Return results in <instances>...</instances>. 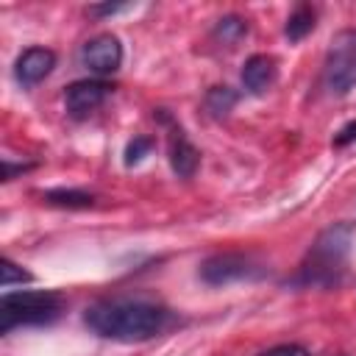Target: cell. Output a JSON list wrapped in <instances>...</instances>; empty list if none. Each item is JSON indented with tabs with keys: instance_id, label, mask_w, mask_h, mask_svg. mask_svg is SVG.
Segmentation results:
<instances>
[{
	"instance_id": "cell-1",
	"label": "cell",
	"mask_w": 356,
	"mask_h": 356,
	"mask_svg": "<svg viewBox=\"0 0 356 356\" xmlns=\"http://www.w3.org/2000/svg\"><path fill=\"white\" fill-rule=\"evenodd\" d=\"M172 314L150 300L139 298H106L83 312V323L92 334L111 342H147L170 325Z\"/></svg>"
},
{
	"instance_id": "cell-2",
	"label": "cell",
	"mask_w": 356,
	"mask_h": 356,
	"mask_svg": "<svg viewBox=\"0 0 356 356\" xmlns=\"http://www.w3.org/2000/svg\"><path fill=\"white\" fill-rule=\"evenodd\" d=\"M348 245H350V225L339 222V225H331L328 231H323L317 236V242L312 245L306 261L300 264V273H298L295 284L337 286L339 278H342V270H345Z\"/></svg>"
},
{
	"instance_id": "cell-3",
	"label": "cell",
	"mask_w": 356,
	"mask_h": 356,
	"mask_svg": "<svg viewBox=\"0 0 356 356\" xmlns=\"http://www.w3.org/2000/svg\"><path fill=\"white\" fill-rule=\"evenodd\" d=\"M64 312V298L53 289L3 292L0 298V331L11 334L22 325H50Z\"/></svg>"
},
{
	"instance_id": "cell-4",
	"label": "cell",
	"mask_w": 356,
	"mask_h": 356,
	"mask_svg": "<svg viewBox=\"0 0 356 356\" xmlns=\"http://www.w3.org/2000/svg\"><path fill=\"white\" fill-rule=\"evenodd\" d=\"M325 86L331 95H348L356 89V28H342L334 33L325 64H323Z\"/></svg>"
},
{
	"instance_id": "cell-5",
	"label": "cell",
	"mask_w": 356,
	"mask_h": 356,
	"mask_svg": "<svg viewBox=\"0 0 356 356\" xmlns=\"http://www.w3.org/2000/svg\"><path fill=\"white\" fill-rule=\"evenodd\" d=\"M264 273V267L248 256V253H214L200 264V278L209 286H225L234 281H245V278H259Z\"/></svg>"
},
{
	"instance_id": "cell-6",
	"label": "cell",
	"mask_w": 356,
	"mask_h": 356,
	"mask_svg": "<svg viewBox=\"0 0 356 356\" xmlns=\"http://www.w3.org/2000/svg\"><path fill=\"white\" fill-rule=\"evenodd\" d=\"M153 117L170 131L167 134V153H170V167L178 178H192L197 164H200V153L197 147L189 142V136L184 134V128L175 122V117L167 108H156Z\"/></svg>"
},
{
	"instance_id": "cell-7",
	"label": "cell",
	"mask_w": 356,
	"mask_h": 356,
	"mask_svg": "<svg viewBox=\"0 0 356 356\" xmlns=\"http://www.w3.org/2000/svg\"><path fill=\"white\" fill-rule=\"evenodd\" d=\"M111 83L100 81V78H86V81H75L67 86L64 92V106L67 114L72 120H86L92 111H97L103 106V100L108 97Z\"/></svg>"
},
{
	"instance_id": "cell-8",
	"label": "cell",
	"mask_w": 356,
	"mask_h": 356,
	"mask_svg": "<svg viewBox=\"0 0 356 356\" xmlns=\"http://www.w3.org/2000/svg\"><path fill=\"white\" fill-rule=\"evenodd\" d=\"M81 64L95 75H111L122 64V44L111 33H100L81 47Z\"/></svg>"
},
{
	"instance_id": "cell-9",
	"label": "cell",
	"mask_w": 356,
	"mask_h": 356,
	"mask_svg": "<svg viewBox=\"0 0 356 356\" xmlns=\"http://www.w3.org/2000/svg\"><path fill=\"white\" fill-rule=\"evenodd\" d=\"M56 67V53L47 47H28L25 53H19L17 64H14V75L22 86H36L39 81H44Z\"/></svg>"
},
{
	"instance_id": "cell-10",
	"label": "cell",
	"mask_w": 356,
	"mask_h": 356,
	"mask_svg": "<svg viewBox=\"0 0 356 356\" xmlns=\"http://www.w3.org/2000/svg\"><path fill=\"white\" fill-rule=\"evenodd\" d=\"M278 81V61L267 53H256L242 67V83L250 95H267Z\"/></svg>"
},
{
	"instance_id": "cell-11",
	"label": "cell",
	"mask_w": 356,
	"mask_h": 356,
	"mask_svg": "<svg viewBox=\"0 0 356 356\" xmlns=\"http://www.w3.org/2000/svg\"><path fill=\"white\" fill-rule=\"evenodd\" d=\"M314 19H317V11L309 6V3H300L292 8V14L286 17V25H284V33L289 42H300L306 39L312 31H314Z\"/></svg>"
},
{
	"instance_id": "cell-12",
	"label": "cell",
	"mask_w": 356,
	"mask_h": 356,
	"mask_svg": "<svg viewBox=\"0 0 356 356\" xmlns=\"http://www.w3.org/2000/svg\"><path fill=\"white\" fill-rule=\"evenodd\" d=\"M42 200L47 206H56V209H92L95 206V195L92 192H83V189H47L42 195Z\"/></svg>"
},
{
	"instance_id": "cell-13",
	"label": "cell",
	"mask_w": 356,
	"mask_h": 356,
	"mask_svg": "<svg viewBox=\"0 0 356 356\" xmlns=\"http://www.w3.org/2000/svg\"><path fill=\"white\" fill-rule=\"evenodd\" d=\"M236 100H239V95H236L231 86H211V89L206 92V111H209L211 117L222 120V117L236 106Z\"/></svg>"
},
{
	"instance_id": "cell-14",
	"label": "cell",
	"mask_w": 356,
	"mask_h": 356,
	"mask_svg": "<svg viewBox=\"0 0 356 356\" xmlns=\"http://www.w3.org/2000/svg\"><path fill=\"white\" fill-rule=\"evenodd\" d=\"M248 33V25H245V19L242 17H222L220 22H217V28H214V36L220 39V42H225V44H234L239 36H245Z\"/></svg>"
},
{
	"instance_id": "cell-15",
	"label": "cell",
	"mask_w": 356,
	"mask_h": 356,
	"mask_svg": "<svg viewBox=\"0 0 356 356\" xmlns=\"http://www.w3.org/2000/svg\"><path fill=\"white\" fill-rule=\"evenodd\" d=\"M28 281H33V275H31L28 270L17 267V264L6 256L3 264H0V284H3V289H11L14 284H28Z\"/></svg>"
},
{
	"instance_id": "cell-16",
	"label": "cell",
	"mask_w": 356,
	"mask_h": 356,
	"mask_svg": "<svg viewBox=\"0 0 356 356\" xmlns=\"http://www.w3.org/2000/svg\"><path fill=\"white\" fill-rule=\"evenodd\" d=\"M150 150H153V139H150V136H134V139L125 145V164H128V167L139 164Z\"/></svg>"
},
{
	"instance_id": "cell-17",
	"label": "cell",
	"mask_w": 356,
	"mask_h": 356,
	"mask_svg": "<svg viewBox=\"0 0 356 356\" xmlns=\"http://www.w3.org/2000/svg\"><path fill=\"white\" fill-rule=\"evenodd\" d=\"M131 6L128 3H106V6H89V17H111V14H120V11H128Z\"/></svg>"
},
{
	"instance_id": "cell-18",
	"label": "cell",
	"mask_w": 356,
	"mask_h": 356,
	"mask_svg": "<svg viewBox=\"0 0 356 356\" xmlns=\"http://www.w3.org/2000/svg\"><path fill=\"white\" fill-rule=\"evenodd\" d=\"M259 356H309V350L303 345H275V348H270Z\"/></svg>"
},
{
	"instance_id": "cell-19",
	"label": "cell",
	"mask_w": 356,
	"mask_h": 356,
	"mask_svg": "<svg viewBox=\"0 0 356 356\" xmlns=\"http://www.w3.org/2000/svg\"><path fill=\"white\" fill-rule=\"evenodd\" d=\"M350 142H356V120H350L348 125H342V128L337 131V136H334V145H337V147H345V145H350Z\"/></svg>"
}]
</instances>
